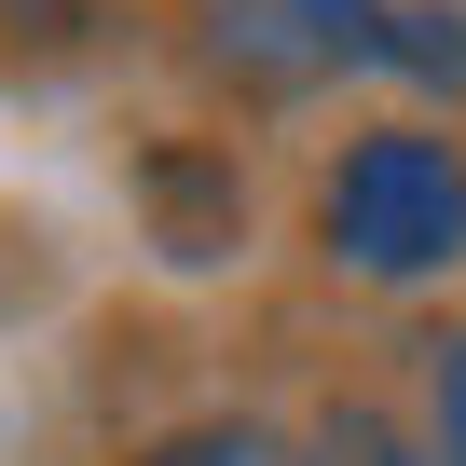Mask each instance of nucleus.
<instances>
[{
  "label": "nucleus",
  "instance_id": "obj_4",
  "mask_svg": "<svg viewBox=\"0 0 466 466\" xmlns=\"http://www.w3.org/2000/svg\"><path fill=\"white\" fill-rule=\"evenodd\" d=\"M384 56L425 83H466V15H384Z\"/></svg>",
  "mask_w": 466,
  "mask_h": 466
},
{
  "label": "nucleus",
  "instance_id": "obj_1",
  "mask_svg": "<svg viewBox=\"0 0 466 466\" xmlns=\"http://www.w3.org/2000/svg\"><path fill=\"white\" fill-rule=\"evenodd\" d=\"M316 219L357 275H439V261H466V165L439 137H357L329 165Z\"/></svg>",
  "mask_w": 466,
  "mask_h": 466
},
{
  "label": "nucleus",
  "instance_id": "obj_5",
  "mask_svg": "<svg viewBox=\"0 0 466 466\" xmlns=\"http://www.w3.org/2000/svg\"><path fill=\"white\" fill-rule=\"evenodd\" d=\"M439 466H466V329L439 343Z\"/></svg>",
  "mask_w": 466,
  "mask_h": 466
},
{
  "label": "nucleus",
  "instance_id": "obj_3",
  "mask_svg": "<svg viewBox=\"0 0 466 466\" xmlns=\"http://www.w3.org/2000/svg\"><path fill=\"white\" fill-rule=\"evenodd\" d=\"M151 466H302V452H289L275 425H178Z\"/></svg>",
  "mask_w": 466,
  "mask_h": 466
},
{
  "label": "nucleus",
  "instance_id": "obj_6",
  "mask_svg": "<svg viewBox=\"0 0 466 466\" xmlns=\"http://www.w3.org/2000/svg\"><path fill=\"white\" fill-rule=\"evenodd\" d=\"M329 466H411V452H398V439H384L370 411H343V439H329Z\"/></svg>",
  "mask_w": 466,
  "mask_h": 466
},
{
  "label": "nucleus",
  "instance_id": "obj_2",
  "mask_svg": "<svg viewBox=\"0 0 466 466\" xmlns=\"http://www.w3.org/2000/svg\"><path fill=\"white\" fill-rule=\"evenodd\" d=\"M137 192H151V248H165V261H233V233H248L233 165H206V151H151Z\"/></svg>",
  "mask_w": 466,
  "mask_h": 466
}]
</instances>
